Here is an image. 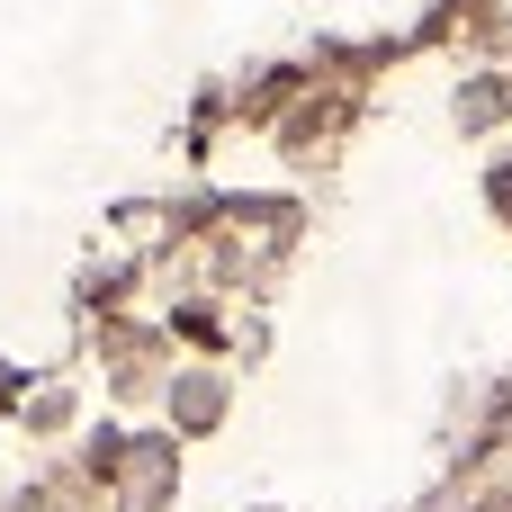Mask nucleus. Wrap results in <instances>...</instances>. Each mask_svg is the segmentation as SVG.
I'll use <instances>...</instances> for the list:
<instances>
[{"mask_svg":"<svg viewBox=\"0 0 512 512\" xmlns=\"http://www.w3.org/2000/svg\"><path fill=\"white\" fill-rule=\"evenodd\" d=\"M495 207H504V216H512V171H504V180H495Z\"/></svg>","mask_w":512,"mask_h":512,"instance_id":"1","label":"nucleus"}]
</instances>
